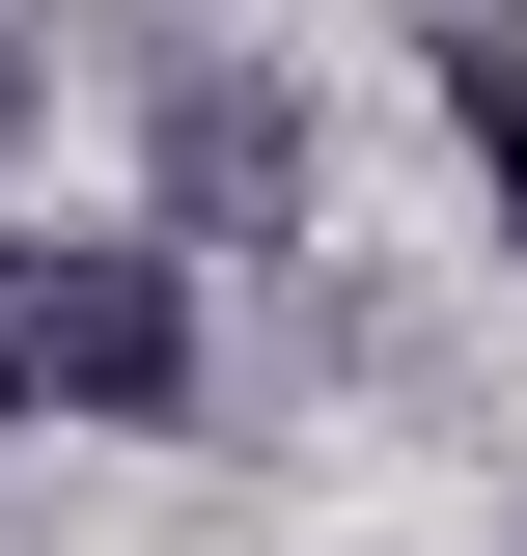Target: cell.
Instances as JSON below:
<instances>
[{
	"label": "cell",
	"mask_w": 527,
	"mask_h": 556,
	"mask_svg": "<svg viewBox=\"0 0 527 556\" xmlns=\"http://www.w3.org/2000/svg\"><path fill=\"white\" fill-rule=\"evenodd\" d=\"M0 417H195V278L112 223H0Z\"/></svg>",
	"instance_id": "obj_1"
},
{
	"label": "cell",
	"mask_w": 527,
	"mask_h": 556,
	"mask_svg": "<svg viewBox=\"0 0 527 556\" xmlns=\"http://www.w3.org/2000/svg\"><path fill=\"white\" fill-rule=\"evenodd\" d=\"M278 195H306V112H278L250 56H195L167 84V223H278Z\"/></svg>",
	"instance_id": "obj_2"
},
{
	"label": "cell",
	"mask_w": 527,
	"mask_h": 556,
	"mask_svg": "<svg viewBox=\"0 0 527 556\" xmlns=\"http://www.w3.org/2000/svg\"><path fill=\"white\" fill-rule=\"evenodd\" d=\"M445 112H472V167H500V251H527V0L445 28Z\"/></svg>",
	"instance_id": "obj_3"
},
{
	"label": "cell",
	"mask_w": 527,
	"mask_h": 556,
	"mask_svg": "<svg viewBox=\"0 0 527 556\" xmlns=\"http://www.w3.org/2000/svg\"><path fill=\"white\" fill-rule=\"evenodd\" d=\"M28 84H56V56H28V0H0V139H28Z\"/></svg>",
	"instance_id": "obj_4"
}]
</instances>
